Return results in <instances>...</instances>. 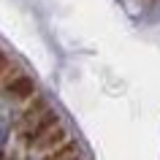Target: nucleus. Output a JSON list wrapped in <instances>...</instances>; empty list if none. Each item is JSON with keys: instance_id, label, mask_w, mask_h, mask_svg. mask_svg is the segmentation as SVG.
Masks as SVG:
<instances>
[{"instance_id": "nucleus-2", "label": "nucleus", "mask_w": 160, "mask_h": 160, "mask_svg": "<svg viewBox=\"0 0 160 160\" xmlns=\"http://www.w3.org/2000/svg\"><path fill=\"white\" fill-rule=\"evenodd\" d=\"M35 79L33 76H27V73H17V76H11L8 82L3 84V92L8 95L11 101H33L35 98Z\"/></svg>"}, {"instance_id": "nucleus-6", "label": "nucleus", "mask_w": 160, "mask_h": 160, "mask_svg": "<svg viewBox=\"0 0 160 160\" xmlns=\"http://www.w3.org/2000/svg\"><path fill=\"white\" fill-rule=\"evenodd\" d=\"M6 138H8V119L0 117V147L6 144Z\"/></svg>"}, {"instance_id": "nucleus-5", "label": "nucleus", "mask_w": 160, "mask_h": 160, "mask_svg": "<svg viewBox=\"0 0 160 160\" xmlns=\"http://www.w3.org/2000/svg\"><path fill=\"white\" fill-rule=\"evenodd\" d=\"M46 109H49V103L43 101V98H38V95H35L33 101H30V106H27V109L22 111V122H19V130H25L27 125H33V122H35L38 117H41V114H43Z\"/></svg>"}, {"instance_id": "nucleus-3", "label": "nucleus", "mask_w": 160, "mask_h": 160, "mask_svg": "<svg viewBox=\"0 0 160 160\" xmlns=\"http://www.w3.org/2000/svg\"><path fill=\"white\" fill-rule=\"evenodd\" d=\"M65 141H68V130H65L62 125H57V128H52L46 136H41L33 147H35L38 152H52V149H57V147H62Z\"/></svg>"}, {"instance_id": "nucleus-7", "label": "nucleus", "mask_w": 160, "mask_h": 160, "mask_svg": "<svg viewBox=\"0 0 160 160\" xmlns=\"http://www.w3.org/2000/svg\"><path fill=\"white\" fill-rule=\"evenodd\" d=\"M8 65H11V62H8V54H6V52H0V76L8 71Z\"/></svg>"}, {"instance_id": "nucleus-4", "label": "nucleus", "mask_w": 160, "mask_h": 160, "mask_svg": "<svg viewBox=\"0 0 160 160\" xmlns=\"http://www.w3.org/2000/svg\"><path fill=\"white\" fill-rule=\"evenodd\" d=\"M43 160H84V155H82V149H79V144L68 138L62 147L46 152V158H43Z\"/></svg>"}, {"instance_id": "nucleus-1", "label": "nucleus", "mask_w": 160, "mask_h": 160, "mask_svg": "<svg viewBox=\"0 0 160 160\" xmlns=\"http://www.w3.org/2000/svg\"><path fill=\"white\" fill-rule=\"evenodd\" d=\"M57 125H60V114L49 106V109L43 111V114H41L38 119H35L33 125H27L25 130H19V136H22V141H27L30 147H33V144L38 141L41 136H46V133L52 130V128H57Z\"/></svg>"}]
</instances>
